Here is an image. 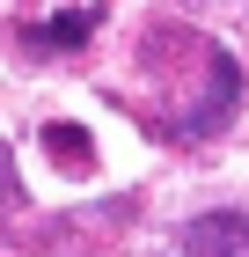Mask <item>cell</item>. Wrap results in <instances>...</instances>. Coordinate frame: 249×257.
<instances>
[{
  "label": "cell",
  "mask_w": 249,
  "mask_h": 257,
  "mask_svg": "<svg viewBox=\"0 0 249 257\" xmlns=\"http://www.w3.org/2000/svg\"><path fill=\"white\" fill-rule=\"evenodd\" d=\"M88 30H96V15H88V8H74V15L37 22V30H30V44H37V52H81V44H88Z\"/></svg>",
  "instance_id": "7a4b0ae2"
},
{
  "label": "cell",
  "mask_w": 249,
  "mask_h": 257,
  "mask_svg": "<svg viewBox=\"0 0 249 257\" xmlns=\"http://www.w3.org/2000/svg\"><path fill=\"white\" fill-rule=\"evenodd\" d=\"M176 257H249V213H205L191 220V235Z\"/></svg>",
  "instance_id": "6da1fadb"
},
{
  "label": "cell",
  "mask_w": 249,
  "mask_h": 257,
  "mask_svg": "<svg viewBox=\"0 0 249 257\" xmlns=\"http://www.w3.org/2000/svg\"><path fill=\"white\" fill-rule=\"evenodd\" d=\"M44 147L59 155V169H96V147L81 125H44Z\"/></svg>",
  "instance_id": "3957f363"
},
{
  "label": "cell",
  "mask_w": 249,
  "mask_h": 257,
  "mask_svg": "<svg viewBox=\"0 0 249 257\" xmlns=\"http://www.w3.org/2000/svg\"><path fill=\"white\" fill-rule=\"evenodd\" d=\"M0 184H8V155H0Z\"/></svg>",
  "instance_id": "277c9868"
}]
</instances>
